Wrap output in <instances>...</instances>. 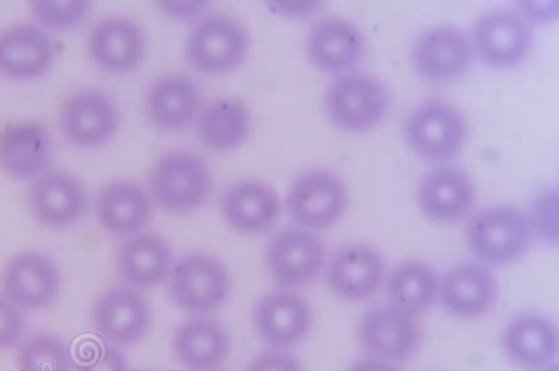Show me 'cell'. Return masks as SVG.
Returning <instances> with one entry per match:
<instances>
[{"instance_id":"6da1fadb","label":"cell","mask_w":559,"mask_h":371,"mask_svg":"<svg viewBox=\"0 0 559 371\" xmlns=\"http://www.w3.org/2000/svg\"><path fill=\"white\" fill-rule=\"evenodd\" d=\"M468 249L478 263L503 267L521 260L533 242L527 215L512 205H496L474 215L466 230Z\"/></svg>"},{"instance_id":"7a4b0ae2","label":"cell","mask_w":559,"mask_h":371,"mask_svg":"<svg viewBox=\"0 0 559 371\" xmlns=\"http://www.w3.org/2000/svg\"><path fill=\"white\" fill-rule=\"evenodd\" d=\"M213 178L202 157L191 152H173L157 160L150 177L154 203L168 213L194 212L206 204Z\"/></svg>"},{"instance_id":"3957f363","label":"cell","mask_w":559,"mask_h":371,"mask_svg":"<svg viewBox=\"0 0 559 371\" xmlns=\"http://www.w3.org/2000/svg\"><path fill=\"white\" fill-rule=\"evenodd\" d=\"M391 98L376 77L352 73L337 79L326 93L324 108L334 127L348 133L368 132L386 117Z\"/></svg>"},{"instance_id":"277c9868","label":"cell","mask_w":559,"mask_h":371,"mask_svg":"<svg viewBox=\"0 0 559 371\" xmlns=\"http://www.w3.org/2000/svg\"><path fill=\"white\" fill-rule=\"evenodd\" d=\"M169 295L174 303L192 314H207L222 308L231 292V278L218 259L189 254L169 273Z\"/></svg>"},{"instance_id":"5b68a950","label":"cell","mask_w":559,"mask_h":371,"mask_svg":"<svg viewBox=\"0 0 559 371\" xmlns=\"http://www.w3.org/2000/svg\"><path fill=\"white\" fill-rule=\"evenodd\" d=\"M251 48L247 28L236 19L213 14L189 34L187 58L204 74H226L245 62Z\"/></svg>"},{"instance_id":"8992f818","label":"cell","mask_w":559,"mask_h":371,"mask_svg":"<svg viewBox=\"0 0 559 371\" xmlns=\"http://www.w3.org/2000/svg\"><path fill=\"white\" fill-rule=\"evenodd\" d=\"M414 153L431 163H445L462 152L467 123L461 110L447 101H427L414 109L404 128Z\"/></svg>"},{"instance_id":"52a82bcc","label":"cell","mask_w":559,"mask_h":371,"mask_svg":"<svg viewBox=\"0 0 559 371\" xmlns=\"http://www.w3.org/2000/svg\"><path fill=\"white\" fill-rule=\"evenodd\" d=\"M347 205L346 184L329 170L301 175L287 195L289 217L307 230L331 228L346 213Z\"/></svg>"},{"instance_id":"ba28073f","label":"cell","mask_w":559,"mask_h":371,"mask_svg":"<svg viewBox=\"0 0 559 371\" xmlns=\"http://www.w3.org/2000/svg\"><path fill=\"white\" fill-rule=\"evenodd\" d=\"M61 284V271L53 260L27 250L13 255L4 265L0 294L22 310H41L55 303Z\"/></svg>"},{"instance_id":"9c48e42d","label":"cell","mask_w":559,"mask_h":371,"mask_svg":"<svg viewBox=\"0 0 559 371\" xmlns=\"http://www.w3.org/2000/svg\"><path fill=\"white\" fill-rule=\"evenodd\" d=\"M423 333L413 315L392 304L378 306L359 324V345L372 358L386 362H406L421 345Z\"/></svg>"},{"instance_id":"30bf717a","label":"cell","mask_w":559,"mask_h":371,"mask_svg":"<svg viewBox=\"0 0 559 371\" xmlns=\"http://www.w3.org/2000/svg\"><path fill=\"white\" fill-rule=\"evenodd\" d=\"M324 246L311 230H282L272 239L266 253L269 273L283 289L306 287L321 274Z\"/></svg>"},{"instance_id":"8fae6325","label":"cell","mask_w":559,"mask_h":371,"mask_svg":"<svg viewBox=\"0 0 559 371\" xmlns=\"http://www.w3.org/2000/svg\"><path fill=\"white\" fill-rule=\"evenodd\" d=\"M533 33L527 20L512 12H491L474 26L473 49L487 67L512 69L531 51Z\"/></svg>"},{"instance_id":"7c38bea8","label":"cell","mask_w":559,"mask_h":371,"mask_svg":"<svg viewBox=\"0 0 559 371\" xmlns=\"http://www.w3.org/2000/svg\"><path fill=\"white\" fill-rule=\"evenodd\" d=\"M259 337L272 348L301 344L312 331L313 312L302 296L289 289L273 290L259 300L253 312Z\"/></svg>"},{"instance_id":"4fadbf2b","label":"cell","mask_w":559,"mask_h":371,"mask_svg":"<svg viewBox=\"0 0 559 371\" xmlns=\"http://www.w3.org/2000/svg\"><path fill=\"white\" fill-rule=\"evenodd\" d=\"M474 49L462 29L436 27L419 35L413 48V64L419 77L429 83L461 79L472 67Z\"/></svg>"},{"instance_id":"5bb4252c","label":"cell","mask_w":559,"mask_h":371,"mask_svg":"<svg viewBox=\"0 0 559 371\" xmlns=\"http://www.w3.org/2000/svg\"><path fill=\"white\" fill-rule=\"evenodd\" d=\"M498 294L496 274L478 262L453 265L439 279L438 299L449 314L459 319H478L491 312Z\"/></svg>"},{"instance_id":"9a60e30c","label":"cell","mask_w":559,"mask_h":371,"mask_svg":"<svg viewBox=\"0 0 559 371\" xmlns=\"http://www.w3.org/2000/svg\"><path fill=\"white\" fill-rule=\"evenodd\" d=\"M93 323L104 343L122 348L146 337L152 313L140 290L115 288L99 296L93 309Z\"/></svg>"},{"instance_id":"2e32d148","label":"cell","mask_w":559,"mask_h":371,"mask_svg":"<svg viewBox=\"0 0 559 371\" xmlns=\"http://www.w3.org/2000/svg\"><path fill=\"white\" fill-rule=\"evenodd\" d=\"M121 115L112 99L99 92L74 94L63 104L59 127L69 143L80 148H98L112 140Z\"/></svg>"},{"instance_id":"e0dca14e","label":"cell","mask_w":559,"mask_h":371,"mask_svg":"<svg viewBox=\"0 0 559 371\" xmlns=\"http://www.w3.org/2000/svg\"><path fill=\"white\" fill-rule=\"evenodd\" d=\"M386 267L382 254L366 243L344 246L328 268L332 292L348 302H364L382 288Z\"/></svg>"},{"instance_id":"ac0fdd59","label":"cell","mask_w":559,"mask_h":371,"mask_svg":"<svg viewBox=\"0 0 559 371\" xmlns=\"http://www.w3.org/2000/svg\"><path fill=\"white\" fill-rule=\"evenodd\" d=\"M57 48L47 33L34 24H14L0 32V76L29 82L53 67Z\"/></svg>"},{"instance_id":"d6986e66","label":"cell","mask_w":559,"mask_h":371,"mask_svg":"<svg viewBox=\"0 0 559 371\" xmlns=\"http://www.w3.org/2000/svg\"><path fill=\"white\" fill-rule=\"evenodd\" d=\"M28 205L33 217L44 227H72L87 212V190L72 175L55 170L34 180Z\"/></svg>"},{"instance_id":"ffe728a7","label":"cell","mask_w":559,"mask_h":371,"mask_svg":"<svg viewBox=\"0 0 559 371\" xmlns=\"http://www.w3.org/2000/svg\"><path fill=\"white\" fill-rule=\"evenodd\" d=\"M417 202L421 213L432 223L454 224L471 214L476 203V190L462 169L441 167L429 170L423 178Z\"/></svg>"},{"instance_id":"44dd1931","label":"cell","mask_w":559,"mask_h":371,"mask_svg":"<svg viewBox=\"0 0 559 371\" xmlns=\"http://www.w3.org/2000/svg\"><path fill=\"white\" fill-rule=\"evenodd\" d=\"M52 160L47 128L38 122H12L0 129V169L17 180L37 179Z\"/></svg>"},{"instance_id":"7402d4cb","label":"cell","mask_w":559,"mask_h":371,"mask_svg":"<svg viewBox=\"0 0 559 371\" xmlns=\"http://www.w3.org/2000/svg\"><path fill=\"white\" fill-rule=\"evenodd\" d=\"M222 213L229 228L237 232H267L277 224L282 202L271 185L261 180L243 179L229 185L222 199Z\"/></svg>"},{"instance_id":"603a6c76","label":"cell","mask_w":559,"mask_h":371,"mask_svg":"<svg viewBox=\"0 0 559 371\" xmlns=\"http://www.w3.org/2000/svg\"><path fill=\"white\" fill-rule=\"evenodd\" d=\"M366 51V39L357 24L331 17L314 24L307 39V53L313 67L338 74L357 67Z\"/></svg>"},{"instance_id":"cb8c5ba5","label":"cell","mask_w":559,"mask_h":371,"mask_svg":"<svg viewBox=\"0 0 559 371\" xmlns=\"http://www.w3.org/2000/svg\"><path fill=\"white\" fill-rule=\"evenodd\" d=\"M502 343L508 358L519 368L536 371L557 363L558 328L547 315L518 314L507 324Z\"/></svg>"},{"instance_id":"d4e9b609","label":"cell","mask_w":559,"mask_h":371,"mask_svg":"<svg viewBox=\"0 0 559 371\" xmlns=\"http://www.w3.org/2000/svg\"><path fill=\"white\" fill-rule=\"evenodd\" d=\"M88 48L94 62L105 72L124 74L143 62L146 37L131 19H105L90 34Z\"/></svg>"},{"instance_id":"484cf974","label":"cell","mask_w":559,"mask_h":371,"mask_svg":"<svg viewBox=\"0 0 559 371\" xmlns=\"http://www.w3.org/2000/svg\"><path fill=\"white\" fill-rule=\"evenodd\" d=\"M201 87L187 74L173 73L158 79L147 95V113L157 128L183 132L202 112Z\"/></svg>"},{"instance_id":"4316f807","label":"cell","mask_w":559,"mask_h":371,"mask_svg":"<svg viewBox=\"0 0 559 371\" xmlns=\"http://www.w3.org/2000/svg\"><path fill=\"white\" fill-rule=\"evenodd\" d=\"M173 249L154 234L129 237L118 249L117 270L129 287L147 290L158 287L173 270Z\"/></svg>"},{"instance_id":"83f0119b","label":"cell","mask_w":559,"mask_h":371,"mask_svg":"<svg viewBox=\"0 0 559 371\" xmlns=\"http://www.w3.org/2000/svg\"><path fill=\"white\" fill-rule=\"evenodd\" d=\"M173 350L179 363L192 371H216L231 352L226 328L207 318H192L175 330Z\"/></svg>"},{"instance_id":"f1b7e54d","label":"cell","mask_w":559,"mask_h":371,"mask_svg":"<svg viewBox=\"0 0 559 371\" xmlns=\"http://www.w3.org/2000/svg\"><path fill=\"white\" fill-rule=\"evenodd\" d=\"M98 223L118 237H133L147 227L153 217V203L146 190L131 180L105 184L97 195Z\"/></svg>"},{"instance_id":"f546056e","label":"cell","mask_w":559,"mask_h":371,"mask_svg":"<svg viewBox=\"0 0 559 371\" xmlns=\"http://www.w3.org/2000/svg\"><path fill=\"white\" fill-rule=\"evenodd\" d=\"M249 132L251 113L239 99H214L199 115V140L214 153H228L241 147Z\"/></svg>"},{"instance_id":"4dcf8cb0","label":"cell","mask_w":559,"mask_h":371,"mask_svg":"<svg viewBox=\"0 0 559 371\" xmlns=\"http://www.w3.org/2000/svg\"><path fill=\"white\" fill-rule=\"evenodd\" d=\"M389 304L418 318L438 300L439 277L436 270L419 260L397 264L386 279Z\"/></svg>"},{"instance_id":"1f68e13d","label":"cell","mask_w":559,"mask_h":371,"mask_svg":"<svg viewBox=\"0 0 559 371\" xmlns=\"http://www.w3.org/2000/svg\"><path fill=\"white\" fill-rule=\"evenodd\" d=\"M17 371H73V355L62 338L35 334L17 346Z\"/></svg>"},{"instance_id":"d6a6232c","label":"cell","mask_w":559,"mask_h":371,"mask_svg":"<svg viewBox=\"0 0 559 371\" xmlns=\"http://www.w3.org/2000/svg\"><path fill=\"white\" fill-rule=\"evenodd\" d=\"M90 0H33L29 9L39 27L68 32L80 26L92 12Z\"/></svg>"},{"instance_id":"836d02e7","label":"cell","mask_w":559,"mask_h":371,"mask_svg":"<svg viewBox=\"0 0 559 371\" xmlns=\"http://www.w3.org/2000/svg\"><path fill=\"white\" fill-rule=\"evenodd\" d=\"M73 371H131L117 346L104 340L84 339L73 358Z\"/></svg>"},{"instance_id":"e575fe53","label":"cell","mask_w":559,"mask_h":371,"mask_svg":"<svg viewBox=\"0 0 559 371\" xmlns=\"http://www.w3.org/2000/svg\"><path fill=\"white\" fill-rule=\"evenodd\" d=\"M557 190H547L534 200L531 213L526 214L533 238L547 244L558 242Z\"/></svg>"},{"instance_id":"d590c367","label":"cell","mask_w":559,"mask_h":371,"mask_svg":"<svg viewBox=\"0 0 559 371\" xmlns=\"http://www.w3.org/2000/svg\"><path fill=\"white\" fill-rule=\"evenodd\" d=\"M26 331L23 310L0 294V350L22 344Z\"/></svg>"},{"instance_id":"8d00e7d4","label":"cell","mask_w":559,"mask_h":371,"mask_svg":"<svg viewBox=\"0 0 559 371\" xmlns=\"http://www.w3.org/2000/svg\"><path fill=\"white\" fill-rule=\"evenodd\" d=\"M245 371H304L301 362L286 349L263 350Z\"/></svg>"},{"instance_id":"74e56055","label":"cell","mask_w":559,"mask_h":371,"mask_svg":"<svg viewBox=\"0 0 559 371\" xmlns=\"http://www.w3.org/2000/svg\"><path fill=\"white\" fill-rule=\"evenodd\" d=\"M156 4L164 16L177 20V22H191V20L199 19L210 8V2H206V0H192V2L163 0V2H156Z\"/></svg>"},{"instance_id":"f35d334b","label":"cell","mask_w":559,"mask_h":371,"mask_svg":"<svg viewBox=\"0 0 559 371\" xmlns=\"http://www.w3.org/2000/svg\"><path fill=\"white\" fill-rule=\"evenodd\" d=\"M273 13L284 17H308L317 12L321 3L317 2H269Z\"/></svg>"},{"instance_id":"ab89813d","label":"cell","mask_w":559,"mask_h":371,"mask_svg":"<svg viewBox=\"0 0 559 371\" xmlns=\"http://www.w3.org/2000/svg\"><path fill=\"white\" fill-rule=\"evenodd\" d=\"M557 2L550 3H523L522 17L533 20V22H548L551 17H557Z\"/></svg>"},{"instance_id":"60d3db41","label":"cell","mask_w":559,"mask_h":371,"mask_svg":"<svg viewBox=\"0 0 559 371\" xmlns=\"http://www.w3.org/2000/svg\"><path fill=\"white\" fill-rule=\"evenodd\" d=\"M347 371H401L394 363L386 362V360L372 358L367 356L349 366Z\"/></svg>"},{"instance_id":"b9f144b4","label":"cell","mask_w":559,"mask_h":371,"mask_svg":"<svg viewBox=\"0 0 559 371\" xmlns=\"http://www.w3.org/2000/svg\"><path fill=\"white\" fill-rule=\"evenodd\" d=\"M536 371H559L558 363H552L550 366H547V368H543V369L536 370Z\"/></svg>"}]
</instances>
